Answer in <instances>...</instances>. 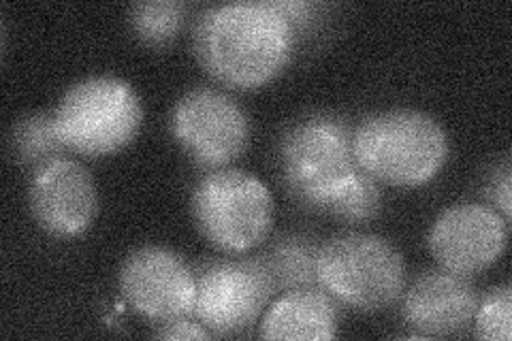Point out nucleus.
<instances>
[{
    "label": "nucleus",
    "mask_w": 512,
    "mask_h": 341,
    "mask_svg": "<svg viewBox=\"0 0 512 341\" xmlns=\"http://www.w3.org/2000/svg\"><path fill=\"white\" fill-rule=\"evenodd\" d=\"M30 214L41 229L58 239L84 235L99 211V194L92 173L69 156L30 171Z\"/></svg>",
    "instance_id": "nucleus-10"
},
{
    "label": "nucleus",
    "mask_w": 512,
    "mask_h": 341,
    "mask_svg": "<svg viewBox=\"0 0 512 341\" xmlns=\"http://www.w3.org/2000/svg\"><path fill=\"white\" fill-rule=\"evenodd\" d=\"M274 5L293 26L297 47L306 41H316L327 28L329 5L312 3V0H274Z\"/></svg>",
    "instance_id": "nucleus-19"
},
{
    "label": "nucleus",
    "mask_w": 512,
    "mask_h": 341,
    "mask_svg": "<svg viewBox=\"0 0 512 341\" xmlns=\"http://www.w3.org/2000/svg\"><path fill=\"white\" fill-rule=\"evenodd\" d=\"M510 222L480 203H459L444 209L429 229V250L436 263L459 275L483 273L502 258Z\"/></svg>",
    "instance_id": "nucleus-11"
},
{
    "label": "nucleus",
    "mask_w": 512,
    "mask_h": 341,
    "mask_svg": "<svg viewBox=\"0 0 512 341\" xmlns=\"http://www.w3.org/2000/svg\"><path fill=\"white\" fill-rule=\"evenodd\" d=\"M192 47L205 73L231 90L274 81L297 52L295 30L274 0L205 7L192 26Z\"/></svg>",
    "instance_id": "nucleus-1"
},
{
    "label": "nucleus",
    "mask_w": 512,
    "mask_h": 341,
    "mask_svg": "<svg viewBox=\"0 0 512 341\" xmlns=\"http://www.w3.org/2000/svg\"><path fill=\"white\" fill-rule=\"evenodd\" d=\"M340 324V305L320 286L280 292L261 320L263 339H335Z\"/></svg>",
    "instance_id": "nucleus-13"
},
{
    "label": "nucleus",
    "mask_w": 512,
    "mask_h": 341,
    "mask_svg": "<svg viewBox=\"0 0 512 341\" xmlns=\"http://www.w3.org/2000/svg\"><path fill=\"white\" fill-rule=\"evenodd\" d=\"M195 318L214 337L250 331L278 295L267 267L254 258H216L195 269Z\"/></svg>",
    "instance_id": "nucleus-7"
},
{
    "label": "nucleus",
    "mask_w": 512,
    "mask_h": 341,
    "mask_svg": "<svg viewBox=\"0 0 512 341\" xmlns=\"http://www.w3.org/2000/svg\"><path fill=\"white\" fill-rule=\"evenodd\" d=\"M352 135L350 122L329 111L308 113L286 128L280 139L282 182L299 205L325 214L355 182L361 169Z\"/></svg>",
    "instance_id": "nucleus-2"
},
{
    "label": "nucleus",
    "mask_w": 512,
    "mask_h": 341,
    "mask_svg": "<svg viewBox=\"0 0 512 341\" xmlns=\"http://www.w3.org/2000/svg\"><path fill=\"white\" fill-rule=\"evenodd\" d=\"M480 295L468 275L429 269L402 295L404 322L421 337H451L472 327Z\"/></svg>",
    "instance_id": "nucleus-12"
},
{
    "label": "nucleus",
    "mask_w": 512,
    "mask_h": 341,
    "mask_svg": "<svg viewBox=\"0 0 512 341\" xmlns=\"http://www.w3.org/2000/svg\"><path fill=\"white\" fill-rule=\"evenodd\" d=\"M485 199L489 201L491 209L498 211V214L510 222L512 214V165L510 156L504 154L498 162H495L493 169L487 173L483 182Z\"/></svg>",
    "instance_id": "nucleus-20"
},
{
    "label": "nucleus",
    "mask_w": 512,
    "mask_h": 341,
    "mask_svg": "<svg viewBox=\"0 0 512 341\" xmlns=\"http://www.w3.org/2000/svg\"><path fill=\"white\" fill-rule=\"evenodd\" d=\"M152 335L156 339H180V341L212 339L214 337L197 318L195 320H192V318H178V320L163 322V324H158V329Z\"/></svg>",
    "instance_id": "nucleus-21"
},
{
    "label": "nucleus",
    "mask_w": 512,
    "mask_h": 341,
    "mask_svg": "<svg viewBox=\"0 0 512 341\" xmlns=\"http://www.w3.org/2000/svg\"><path fill=\"white\" fill-rule=\"evenodd\" d=\"M318 286L361 314L389 310L406 290L404 256L389 239L346 231L327 239L318 252Z\"/></svg>",
    "instance_id": "nucleus-4"
},
{
    "label": "nucleus",
    "mask_w": 512,
    "mask_h": 341,
    "mask_svg": "<svg viewBox=\"0 0 512 341\" xmlns=\"http://www.w3.org/2000/svg\"><path fill=\"white\" fill-rule=\"evenodd\" d=\"M7 150L15 165L35 171L45 162L64 156L67 145L62 143L56 131L54 113L35 111L13 122L7 137Z\"/></svg>",
    "instance_id": "nucleus-15"
},
{
    "label": "nucleus",
    "mask_w": 512,
    "mask_h": 341,
    "mask_svg": "<svg viewBox=\"0 0 512 341\" xmlns=\"http://www.w3.org/2000/svg\"><path fill=\"white\" fill-rule=\"evenodd\" d=\"M474 335L487 341H510L512 337V288L495 286L480 297L474 314Z\"/></svg>",
    "instance_id": "nucleus-18"
},
{
    "label": "nucleus",
    "mask_w": 512,
    "mask_h": 341,
    "mask_svg": "<svg viewBox=\"0 0 512 341\" xmlns=\"http://www.w3.org/2000/svg\"><path fill=\"white\" fill-rule=\"evenodd\" d=\"M56 131L67 150L86 158L120 152L143 124L137 90L120 77H88L77 81L60 99Z\"/></svg>",
    "instance_id": "nucleus-6"
},
{
    "label": "nucleus",
    "mask_w": 512,
    "mask_h": 341,
    "mask_svg": "<svg viewBox=\"0 0 512 341\" xmlns=\"http://www.w3.org/2000/svg\"><path fill=\"white\" fill-rule=\"evenodd\" d=\"M186 3L182 0H146L128 9V24L135 37L148 47H167L180 37L186 22Z\"/></svg>",
    "instance_id": "nucleus-16"
},
{
    "label": "nucleus",
    "mask_w": 512,
    "mask_h": 341,
    "mask_svg": "<svg viewBox=\"0 0 512 341\" xmlns=\"http://www.w3.org/2000/svg\"><path fill=\"white\" fill-rule=\"evenodd\" d=\"M192 218L203 239L222 254H244L267 241L274 226L269 188L242 169L205 173L192 188Z\"/></svg>",
    "instance_id": "nucleus-5"
},
{
    "label": "nucleus",
    "mask_w": 512,
    "mask_h": 341,
    "mask_svg": "<svg viewBox=\"0 0 512 341\" xmlns=\"http://www.w3.org/2000/svg\"><path fill=\"white\" fill-rule=\"evenodd\" d=\"M118 284L126 303L154 324L195 318V269L169 248L146 246L128 254Z\"/></svg>",
    "instance_id": "nucleus-9"
},
{
    "label": "nucleus",
    "mask_w": 512,
    "mask_h": 341,
    "mask_svg": "<svg viewBox=\"0 0 512 341\" xmlns=\"http://www.w3.org/2000/svg\"><path fill=\"white\" fill-rule=\"evenodd\" d=\"M323 243L312 233L286 231L276 235L259 254L278 292L318 286V252Z\"/></svg>",
    "instance_id": "nucleus-14"
},
{
    "label": "nucleus",
    "mask_w": 512,
    "mask_h": 341,
    "mask_svg": "<svg viewBox=\"0 0 512 341\" xmlns=\"http://www.w3.org/2000/svg\"><path fill=\"white\" fill-rule=\"evenodd\" d=\"M382 209V188L372 175L359 171V175L338 199H335L325 216L338 218L346 224H367L374 220Z\"/></svg>",
    "instance_id": "nucleus-17"
},
{
    "label": "nucleus",
    "mask_w": 512,
    "mask_h": 341,
    "mask_svg": "<svg viewBox=\"0 0 512 341\" xmlns=\"http://www.w3.org/2000/svg\"><path fill=\"white\" fill-rule=\"evenodd\" d=\"M171 135L201 169H224L250 143V118L233 96L218 88L188 90L171 109Z\"/></svg>",
    "instance_id": "nucleus-8"
},
{
    "label": "nucleus",
    "mask_w": 512,
    "mask_h": 341,
    "mask_svg": "<svg viewBox=\"0 0 512 341\" xmlns=\"http://www.w3.org/2000/svg\"><path fill=\"white\" fill-rule=\"evenodd\" d=\"M352 148L361 171L397 188L429 184L444 169L451 152L442 124L416 109L367 116L355 128Z\"/></svg>",
    "instance_id": "nucleus-3"
}]
</instances>
